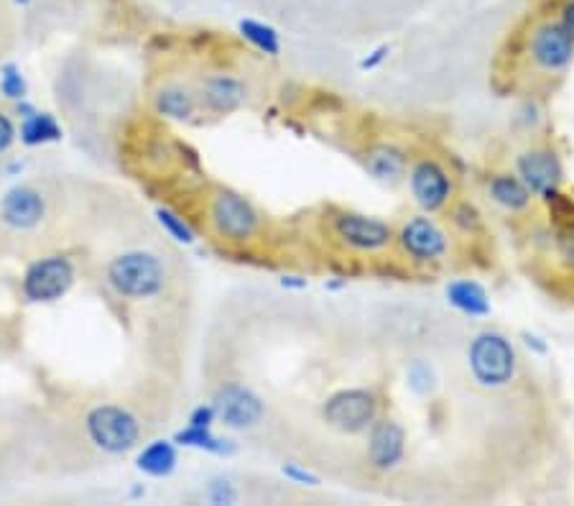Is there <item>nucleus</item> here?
<instances>
[{
  "label": "nucleus",
  "mask_w": 574,
  "mask_h": 506,
  "mask_svg": "<svg viewBox=\"0 0 574 506\" xmlns=\"http://www.w3.org/2000/svg\"><path fill=\"white\" fill-rule=\"evenodd\" d=\"M467 374L473 378L477 389L486 391H501L518 378V351L516 344L509 335L496 330V327H486V330L475 333L469 338L465 351Z\"/></svg>",
  "instance_id": "f257e3e1"
},
{
  "label": "nucleus",
  "mask_w": 574,
  "mask_h": 506,
  "mask_svg": "<svg viewBox=\"0 0 574 506\" xmlns=\"http://www.w3.org/2000/svg\"><path fill=\"white\" fill-rule=\"evenodd\" d=\"M327 238L338 245L342 253L350 256H383L393 249L396 241V228L391 222L376 218V215H365L347 207H332L325 218Z\"/></svg>",
  "instance_id": "f03ea898"
},
{
  "label": "nucleus",
  "mask_w": 574,
  "mask_h": 506,
  "mask_svg": "<svg viewBox=\"0 0 574 506\" xmlns=\"http://www.w3.org/2000/svg\"><path fill=\"white\" fill-rule=\"evenodd\" d=\"M521 51L526 64L544 77H564L574 67V39L554 13H541L526 26Z\"/></svg>",
  "instance_id": "7ed1b4c3"
},
{
  "label": "nucleus",
  "mask_w": 574,
  "mask_h": 506,
  "mask_svg": "<svg viewBox=\"0 0 574 506\" xmlns=\"http://www.w3.org/2000/svg\"><path fill=\"white\" fill-rule=\"evenodd\" d=\"M393 249L401 258L416 269H439L450 262L454 241L452 233L429 213H416L396 228V241Z\"/></svg>",
  "instance_id": "20e7f679"
},
{
  "label": "nucleus",
  "mask_w": 574,
  "mask_h": 506,
  "mask_svg": "<svg viewBox=\"0 0 574 506\" xmlns=\"http://www.w3.org/2000/svg\"><path fill=\"white\" fill-rule=\"evenodd\" d=\"M108 285L125 300H151L167 287V266L156 253H121L108 264Z\"/></svg>",
  "instance_id": "39448f33"
},
{
  "label": "nucleus",
  "mask_w": 574,
  "mask_h": 506,
  "mask_svg": "<svg viewBox=\"0 0 574 506\" xmlns=\"http://www.w3.org/2000/svg\"><path fill=\"white\" fill-rule=\"evenodd\" d=\"M322 420L340 435H365L380 417V397L370 386H345L322 401Z\"/></svg>",
  "instance_id": "423d86ee"
},
{
  "label": "nucleus",
  "mask_w": 574,
  "mask_h": 506,
  "mask_svg": "<svg viewBox=\"0 0 574 506\" xmlns=\"http://www.w3.org/2000/svg\"><path fill=\"white\" fill-rule=\"evenodd\" d=\"M210 226L222 241L243 245L256 241L264 230V215L256 210V205L248 197H243L241 192L220 188L212 192L210 207Z\"/></svg>",
  "instance_id": "0eeeda50"
},
{
  "label": "nucleus",
  "mask_w": 574,
  "mask_h": 506,
  "mask_svg": "<svg viewBox=\"0 0 574 506\" xmlns=\"http://www.w3.org/2000/svg\"><path fill=\"white\" fill-rule=\"evenodd\" d=\"M513 172L521 177V182L526 184L534 200L554 205L559 203V197H564V164L551 144H534L518 152L513 159Z\"/></svg>",
  "instance_id": "6e6552de"
},
{
  "label": "nucleus",
  "mask_w": 574,
  "mask_h": 506,
  "mask_svg": "<svg viewBox=\"0 0 574 506\" xmlns=\"http://www.w3.org/2000/svg\"><path fill=\"white\" fill-rule=\"evenodd\" d=\"M406 184L408 192H412L414 205L429 215L444 213L454 203V195H457L454 174L437 156H416L408 164Z\"/></svg>",
  "instance_id": "1a4fd4ad"
},
{
  "label": "nucleus",
  "mask_w": 574,
  "mask_h": 506,
  "mask_svg": "<svg viewBox=\"0 0 574 506\" xmlns=\"http://www.w3.org/2000/svg\"><path fill=\"white\" fill-rule=\"evenodd\" d=\"M89 441L102 453L110 456H123L133 450L141 441V422L136 414L118 405H100L87 414L85 420Z\"/></svg>",
  "instance_id": "9d476101"
},
{
  "label": "nucleus",
  "mask_w": 574,
  "mask_h": 506,
  "mask_svg": "<svg viewBox=\"0 0 574 506\" xmlns=\"http://www.w3.org/2000/svg\"><path fill=\"white\" fill-rule=\"evenodd\" d=\"M365 443V460H368L370 471L376 473H393L406 460L408 450V433L393 417H378L373 422Z\"/></svg>",
  "instance_id": "9b49d317"
},
{
  "label": "nucleus",
  "mask_w": 574,
  "mask_h": 506,
  "mask_svg": "<svg viewBox=\"0 0 574 506\" xmlns=\"http://www.w3.org/2000/svg\"><path fill=\"white\" fill-rule=\"evenodd\" d=\"M74 266L66 256H47L28 266L24 277V297L32 302H54L70 292Z\"/></svg>",
  "instance_id": "f8f14e48"
},
{
  "label": "nucleus",
  "mask_w": 574,
  "mask_h": 506,
  "mask_svg": "<svg viewBox=\"0 0 574 506\" xmlns=\"http://www.w3.org/2000/svg\"><path fill=\"white\" fill-rule=\"evenodd\" d=\"M212 407H215V412H218V420L222 422V425H228L233 430L256 427L266 414L264 399L243 384L220 386L212 399Z\"/></svg>",
  "instance_id": "ddd939ff"
},
{
  "label": "nucleus",
  "mask_w": 574,
  "mask_h": 506,
  "mask_svg": "<svg viewBox=\"0 0 574 506\" xmlns=\"http://www.w3.org/2000/svg\"><path fill=\"white\" fill-rule=\"evenodd\" d=\"M245 98H248V91H245V82L237 77V74L218 72L207 74V77L199 82L197 103L212 116L235 113L237 108H243Z\"/></svg>",
  "instance_id": "4468645a"
},
{
  "label": "nucleus",
  "mask_w": 574,
  "mask_h": 506,
  "mask_svg": "<svg viewBox=\"0 0 574 506\" xmlns=\"http://www.w3.org/2000/svg\"><path fill=\"white\" fill-rule=\"evenodd\" d=\"M408 154L404 148L391 144V141H378L370 144L363 154V167L376 182L383 184H399L406 180L408 172Z\"/></svg>",
  "instance_id": "2eb2a0df"
},
{
  "label": "nucleus",
  "mask_w": 574,
  "mask_h": 506,
  "mask_svg": "<svg viewBox=\"0 0 574 506\" xmlns=\"http://www.w3.org/2000/svg\"><path fill=\"white\" fill-rule=\"evenodd\" d=\"M486 195L496 207L511 215H526L534 207V195L521 182V177L516 172H509V169H501V172L488 177Z\"/></svg>",
  "instance_id": "dca6fc26"
},
{
  "label": "nucleus",
  "mask_w": 574,
  "mask_h": 506,
  "mask_svg": "<svg viewBox=\"0 0 574 506\" xmlns=\"http://www.w3.org/2000/svg\"><path fill=\"white\" fill-rule=\"evenodd\" d=\"M0 215L9 222L11 228L28 230L39 226L44 218V200L36 190L32 188H13L9 195L3 197L0 205Z\"/></svg>",
  "instance_id": "f3484780"
},
{
  "label": "nucleus",
  "mask_w": 574,
  "mask_h": 506,
  "mask_svg": "<svg viewBox=\"0 0 574 506\" xmlns=\"http://www.w3.org/2000/svg\"><path fill=\"white\" fill-rule=\"evenodd\" d=\"M447 302L454 308L460 315L469 320H483L493 312V302H490L488 289L475 279H454L444 289Z\"/></svg>",
  "instance_id": "a211bd4d"
},
{
  "label": "nucleus",
  "mask_w": 574,
  "mask_h": 506,
  "mask_svg": "<svg viewBox=\"0 0 574 506\" xmlns=\"http://www.w3.org/2000/svg\"><path fill=\"white\" fill-rule=\"evenodd\" d=\"M156 113L169 118V121H192V116L197 113V93H192L186 85H179V82H171V85H163L154 98Z\"/></svg>",
  "instance_id": "6ab92c4d"
},
{
  "label": "nucleus",
  "mask_w": 574,
  "mask_h": 506,
  "mask_svg": "<svg viewBox=\"0 0 574 506\" xmlns=\"http://www.w3.org/2000/svg\"><path fill=\"white\" fill-rule=\"evenodd\" d=\"M176 463H179L176 448H174V443H169V441H154L151 445H146L136 458L138 471H144L146 475H154V479H167V475L174 473Z\"/></svg>",
  "instance_id": "aec40b11"
},
{
  "label": "nucleus",
  "mask_w": 574,
  "mask_h": 506,
  "mask_svg": "<svg viewBox=\"0 0 574 506\" xmlns=\"http://www.w3.org/2000/svg\"><path fill=\"white\" fill-rule=\"evenodd\" d=\"M237 32L245 41L251 44L253 49H258L260 55L266 57H279L281 55V36L271 24H264V21L256 19H243L237 24Z\"/></svg>",
  "instance_id": "412c9836"
},
{
  "label": "nucleus",
  "mask_w": 574,
  "mask_h": 506,
  "mask_svg": "<svg viewBox=\"0 0 574 506\" xmlns=\"http://www.w3.org/2000/svg\"><path fill=\"white\" fill-rule=\"evenodd\" d=\"M174 443L184 445V448H197V450H205V453H215V456H230L233 453V443L230 441H222L212 433V427H184L179 430L174 435Z\"/></svg>",
  "instance_id": "4be33fe9"
},
{
  "label": "nucleus",
  "mask_w": 574,
  "mask_h": 506,
  "mask_svg": "<svg viewBox=\"0 0 574 506\" xmlns=\"http://www.w3.org/2000/svg\"><path fill=\"white\" fill-rule=\"evenodd\" d=\"M62 138V129L54 121V116L49 113H34L24 118V125H21V141L26 146H41L51 144V141Z\"/></svg>",
  "instance_id": "5701e85b"
},
{
  "label": "nucleus",
  "mask_w": 574,
  "mask_h": 506,
  "mask_svg": "<svg viewBox=\"0 0 574 506\" xmlns=\"http://www.w3.org/2000/svg\"><path fill=\"white\" fill-rule=\"evenodd\" d=\"M439 386V374L435 369V363L427 359H414L406 366V389L414 394V397L427 399L437 391Z\"/></svg>",
  "instance_id": "b1692460"
},
{
  "label": "nucleus",
  "mask_w": 574,
  "mask_h": 506,
  "mask_svg": "<svg viewBox=\"0 0 574 506\" xmlns=\"http://www.w3.org/2000/svg\"><path fill=\"white\" fill-rule=\"evenodd\" d=\"M551 251H554L557 264L562 266L566 274L574 277V218H566L564 222H559L551 233Z\"/></svg>",
  "instance_id": "393cba45"
},
{
  "label": "nucleus",
  "mask_w": 574,
  "mask_h": 506,
  "mask_svg": "<svg viewBox=\"0 0 574 506\" xmlns=\"http://www.w3.org/2000/svg\"><path fill=\"white\" fill-rule=\"evenodd\" d=\"M156 220H159V226L167 230L176 243L184 245L195 243V230H192V226L182 218V215L169 210V207H159V210H156Z\"/></svg>",
  "instance_id": "a878e982"
},
{
  "label": "nucleus",
  "mask_w": 574,
  "mask_h": 506,
  "mask_svg": "<svg viewBox=\"0 0 574 506\" xmlns=\"http://www.w3.org/2000/svg\"><path fill=\"white\" fill-rule=\"evenodd\" d=\"M0 93H3L9 100H24L26 98L28 85H26L24 74H21L16 64H5L3 70H0Z\"/></svg>",
  "instance_id": "bb28decb"
},
{
  "label": "nucleus",
  "mask_w": 574,
  "mask_h": 506,
  "mask_svg": "<svg viewBox=\"0 0 574 506\" xmlns=\"http://www.w3.org/2000/svg\"><path fill=\"white\" fill-rule=\"evenodd\" d=\"M447 210H450L454 226L465 230V233H475V230H480V226H483L480 213H477L473 205H467V203H452L450 207H447Z\"/></svg>",
  "instance_id": "cd10ccee"
},
{
  "label": "nucleus",
  "mask_w": 574,
  "mask_h": 506,
  "mask_svg": "<svg viewBox=\"0 0 574 506\" xmlns=\"http://www.w3.org/2000/svg\"><path fill=\"white\" fill-rule=\"evenodd\" d=\"M281 471H283V475H286L289 481L302 483V486H317V483H319V479L309 471V468H304L302 463H294V460H292V463H283Z\"/></svg>",
  "instance_id": "c85d7f7f"
},
{
  "label": "nucleus",
  "mask_w": 574,
  "mask_h": 506,
  "mask_svg": "<svg viewBox=\"0 0 574 506\" xmlns=\"http://www.w3.org/2000/svg\"><path fill=\"white\" fill-rule=\"evenodd\" d=\"M218 422V412H215L212 405H199L192 409L190 414V425L195 427H212Z\"/></svg>",
  "instance_id": "c756f323"
},
{
  "label": "nucleus",
  "mask_w": 574,
  "mask_h": 506,
  "mask_svg": "<svg viewBox=\"0 0 574 506\" xmlns=\"http://www.w3.org/2000/svg\"><path fill=\"white\" fill-rule=\"evenodd\" d=\"M554 16L559 19V24L566 28V34L574 39V0H559Z\"/></svg>",
  "instance_id": "7c9ffc66"
},
{
  "label": "nucleus",
  "mask_w": 574,
  "mask_h": 506,
  "mask_svg": "<svg viewBox=\"0 0 574 506\" xmlns=\"http://www.w3.org/2000/svg\"><path fill=\"white\" fill-rule=\"evenodd\" d=\"M235 498H237L235 491H233V486H230L228 481L212 483V489H210V502L212 504H233Z\"/></svg>",
  "instance_id": "2f4dec72"
},
{
  "label": "nucleus",
  "mask_w": 574,
  "mask_h": 506,
  "mask_svg": "<svg viewBox=\"0 0 574 506\" xmlns=\"http://www.w3.org/2000/svg\"><path fill=\"white\" fill-rule=\"evenodd\" d=\"M389 51H391L389 44H383V47L373 49L368 57L361 59V64H357V67H361V70H368V72H370V70H378V67L383 64L386 59H389Z\"/></svg>",
  "instance_id": "473e14b6"
},
{
  "label": "nucleus",
  "mask_w": 574,
  "mask_h": 506,
  "mask_svg": "<svg viewBox=\"0 0 574 506\" xmlns=\"http://www.w3.org/2000/svg\"><path fill=\"white\" fill-rule=\"evenodd\" d=\"M13 141H16V129H13L11 118L0 113V154L9 152L13 146Z\"/></svg>",
  "instance_id": "72a5a7b5"
},
{
  "label": "nucleus",
  "mask_w": 574,
  "mask_h": 506,
  "mask_svg": "<svg viewBox=\"0 0 574 506\" xmlns=\"http://www.w3.org/2000/svg\"><path fill=\"white\" fill-rule=\"evenodd\" d=\"M294 279H296V277H289V279H283V281H281V285H283V287H294V289H304V287H307V281H304V279H302V281H294Z\"/></svg>",
  "instance_id": "f704fd0d"
},
{
  "label": "nucleus",
  "mask_w": 574,
  "mask_h": 506,
  "mask_svg": "<svg viewBox=\"0 0 574 506\" xmlns=\"http://www.w3.org/2000/svg\"><path fill=\"white\" fill-rule=\"evenodd\" d=\"M16 3H21V5H26V3H28V0H16Z\"/></svg>",
  "instance_id": "c9c22d12"
}]
</instances>
